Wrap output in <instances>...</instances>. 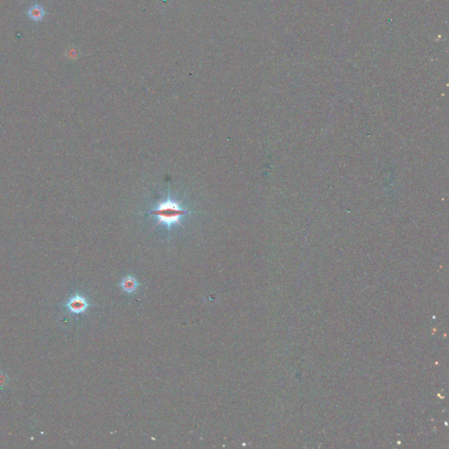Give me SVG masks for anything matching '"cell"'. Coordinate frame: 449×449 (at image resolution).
I'll return each mask as SVG.
<instances>
[{
	"instance_id": "cell-1",
	"label": "cell",
	"mask_w": 449,
	"mask_h": 449,
	"mask_svg": "<svg viewBox=\"0 0 449 449\" xmlns=\"http://www.w3.org/2000/svg\"><path fill=\"white\" fill-rule=\"evenodd\" d=\"M193 215L194 211L184 199L174 195L169 185L166 195L158 198L145 213V216L154 222V228L159 227L168 234L184 229Z\"/></svg>"
},
{
	"instance_id": "cell-2",
	"label": "cell",
	"mask_w": 449,
	"mask_h": 449,
	"mask_svg": "<svg viewBox=\"0 0 449 449\" xmlns=\"http://www.w3.org/2000/svg\"><path fill=\"white\" fill-rule=\"evenodd\" d=\"M92 305H93L90 303L89 298L80 293L72 295L63 304V307L68 312L73 315L85 314Z\"/></svg>"
},
{
	"instance_id": "cell-3",
	"label": "cell",
	"mask_w": 449,
	"mask_h": 449,
	"mask_svg": "<svg viewBox=\"0 0 449 449\" xmlns=\"http://www.w3.org/2000/svg\"><path fill=\"white\" fill-rule=\"evenodd\" d=\"M120 286L125 293L131 295L137 291L140 287V283L135 276L129 274L122 278V280L120 281Z\"/></svg>"
},
{
	"instance_id": "cell-4",
	"label": "cell",
	"mask_w": 449,
	"mask_h": 449,
	"mask_svg": "<svg viewBox=\"0 0 449 449\" xmlns=\"http://www.w3.org/2000/svg\"><path fill=\"white\" fill-rule=\"evenodd\" d=\"M27 15L28 18H30L33 21H40L44 18L46 15V11L42 5L39 4H35L29 7L27 10Z\"/></svg>"
}]
</instances>
